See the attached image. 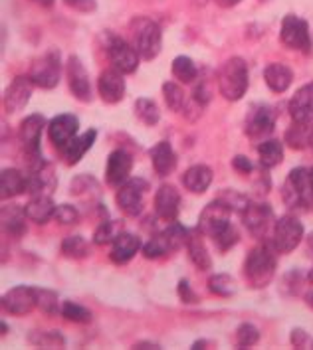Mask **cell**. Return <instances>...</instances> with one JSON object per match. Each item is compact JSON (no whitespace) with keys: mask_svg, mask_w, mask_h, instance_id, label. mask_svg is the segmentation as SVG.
Returning a JSON list of instances; mask_svg holds the SVG:
<instances>
[{"mask_svg":"<svg viewBox=\"0 0 313 350\" xmlns=\"http://www.w3.org/2000/svg\"><path fill=\"white\" fill-rule=\"evenodd\" d=\"M276 247L272 243L256 245L244 261V277L252 289H262L270 285L276 275Z\"/></svg>","mask_w":313,"mask_h":350,"instance_id":"cell-1","label":"cell"},{"mask_svg":"<svg viewBox=\"0 0 313 350\" xmlns=\"http://www.w3.org/2000/svg\"><path fill=\"white\" fill-rule=\"evenodd\" d=\"M129 42L137 54L141 55V59L151 62L161 54L163 48L161 26L147 16H135L129 22Z\"/></svg>","mask_w":313,"mask_h":350,"instance_id":"cell-2","label":"cell"},{"mask_svg":"<svg viewBox=\"0 0 313 350\" xmlns=\"http://www.w3.org/2000/svg\"><path fill=\"white\" fill-rule=\"evenodd\" d=\"M216 83H218V92L226 101H240L250 85L248 64L238 55L228 57L218 70Z\"/></svg>","mask_w":313,"mask_h":350,"instance_id":"cell-3","label":"cell"},{"mask_svg":"<svg viewBox=\"0 0 313 350\" xmlns=\"http://www.w3.org/2000/svg\"><path fill=\"white\" fill-rule=\"evenodd\" d=\"M281 198L288 208H310L313 206L312 174L308 168L297 166L290 170L286 183L281 186Z\"/></svg>","mask_w":313,"mask_h":350,"instance_id":"cell-4","label":"cell"},{"mask_svg":"<svg viewBox=\"0 0 313 350\" xmlns=\"http://www.w3.org/2000/svg\"><path fill=\"white\" fill-rule=\"evenodd\" d=\"M44 127H48L44 115H28L26 119H22L18 129V139L22 143V150H24V157L28 159V166L30 168H36V166L44 165V157L40 152V139H42V131Z\"/></svg>","mask_w":313,"mask_h":350,"instance_id":"cell-5","label":"cell"},{"mask_svg":"<svg viewBox=\"0 0 313 350\" xmlns=\"http://www.w3.org/2000/svg\"><path fill=\"white\" fill-rule=\"evenodd\" d=\"M279 40L286 48L301 52V54H312L313 44L310 36V26L308 22L295 14H288L281 20V30H279Z\"/></svg>","mask_w":313,"mask_h":350,"instance_id":"cell-6","label":"cell"},{"mask_svg":"<svg viewBox=\"0 0 313 350\" xmlns=\"http://www.w3.org/2000/svg\"><path fill=\"white\" fill-rule=\"evenodd\" d=\"M30 77L40 90H54L62 77V55L58 50H50L34 59L30 68Z\"/></svg>","mask_w":313,"mask_h":350,"instance_id":"cell-7","label":"cell"},{"mask_svg":"<svg viewBox=\"0 0 313 350\" xmlns=\"http://www.w3.org/2000/svg\"><path fill=\"white\" fill-rule=\"evenodd\" d=\"M149 192V183L143 178H129L127 183L119 186L117 194H115V202L119 206V210L131 216L137 218L143 212L145 206V196Z\"/></svg>","mask_w":313,"mask_h":350,"instance_id":"cell-8","label":"cell"},{"mask_svg":"<svg viewBox=\"0 0 313 350\" xmlns=\"http://www.w3.org/2000/svg\"><path fill=\"white\" fill-rule=\"evenodd\" d=\"M303 240V224L295 216H281L272 230V245L277 254H290Z\"/></svg>","mask_w":313,"mask_h":350,"instance_id":"cell-9","label":"cell"},{"mask_svg":"<svg viewBox=\"0 0 313 350\" xmlns=\"http://www.w3.org/2000/svg\"><path fill=\"white\" fill-rule=\"evenodd\" d=\"M105 52L110 57V64L121 74H133L139 68L141 55L131 46V42L119 36H110V42L105 46Z\"/></svg>","mask_w":313,"mask_h":350,"instance_id":"cell-10","label":"cell"},{"mask_svg":"<svg viewBox=\"0 0 313 350\" xmlns=\"http://www.w3.org/2000/svg\"><path fill=\"white\" fill-rule=\"evenodd\" d=\"M276 127V111L270 105H264V103H256L252 105L248 115H246V121H244V131L250 139L260 141L264 137H268Z\"/></svg>","mask_w":313,"mask_h":350,"instance_id":"cell-11","label":"cell"},{"mask_svg":"<svg viewBox=\"0 0 313 350\" xmlns=\"http://www.w3.org/2000/svg\"><path fill=\"white\" fill-rule=\"evenodd\" d=\"M2 309L14 317H24L38 309V289L28 285H18L6 291L2 297Z\"/></svg>","mask_w":313,"mask_h":350,"instance_id":"cell-12","label":"cell"},{"mask_svg":"<svg viewBox=\"0 0 313 350\" xmlns=\"http://www.w3.org/2000/svg\"><path fill=\"white\" fill-rule=\"evenodd\" d=\"M66 77H68V85L70 92L77 101L82 103H90L92 101V83H90V74L84 66V62L77 55H70L68 64H66Z\"/></svg>","mask_w":313,"mask_h":350,"instance_id":"cell-13","label":"cell"},{"mask_svg":"<svg viewBox=\"0 0 313 350\" xmlns=\"http://www.w3.org/2000/svg\"><path fill=\"white\" fill-rule=\"evenodd\" d=\"M240 216H242V221H244L246 230L254 238H258V240H262L268 234V230H270V226L274 221L272 206L262 202H250Z\"/></svg>","mask_w":313,"mask_h":350,"instance_id":"cell-14","label":"cell"},{"mask_svg":"<svg viewBox=\"0 0 313 350\" xmlns=\"http://www.w3.org/2000/svg\"><path fill=\"white\" fill-rule=\"evenodd\" d=\"M230 214L232 212L218 198L212 200L210 204H206L204 210L201 212V216H199L201 232H203L204 236H208V238H214L218 232H222L230 224Z\"/></svg>","mask_w":313,"mask_h":350,"instance_id":"cell-15","label":"cell"},{"mask_svg":"<svg viewBox=\"0 0 313 350\" xmlns=\"http://www.w3.org/2000/svg\"><path fill=\"white\" fill-rule=\"evenodd\" d=\"M32 92H34V81L30 75L14 77V81L6 88L4 99H2L6 113H18V111L24 109L30 103Z\"/></svg>","mask_w":313,"mask_h":350,"instance_id":"cell-16","label":"cell"},{"mask_svg":"<svg viewBox=\"0 0 313 350\" xmlns=\"http://www.w3.org/2000/svg\"><path fill=\"white\" fill-rule=\"evenodd\" d=\"M77 131H79L77 117L72 113H62V115H55L48 123V139L54 147L62 150L74 137H77Z\"/></svg>","mask_w":313,"mask_h":350,"instance_id":"cell-17","label":"cell"},{"mask_svg":"<svg viewBox=\"0 0 313 350\" xmlns=\"http://www.w3.org/2000/svg\"><path fill=\"white\" fill-rule=\"evenodd\" d=\"M97 93L101 97L103 103L115 105L125 97V79L123 74L117 72L115 68H110L105 72H101L97 77Z\"/></svg>","mask_w":313,"mask_h":350,"instance_id":"cell-18","label":"cell"},{"mask_svg":"<svg viewBox=\"0 0 313 350\" xmlns=\"http://www.w3.org/2000/svg\"><path fill=\"white\" fill-rule=\"evenodd\" d=\"M155 212L166 224L177 221L181 212V194L173 185H161L155 192Z\"/></svg>","mask_w":313,"mask_h":350,"instance_id":"cell-19","label":"cell"},{"mask_svg":"<svg viewBox=\"0 0 313 350\" xmlns=\"http://www.w3.org/2000/svg\"><path fill=\"white\" fill-rule=\"evenodd\" d=\"M131 168H133V157L125 148H117L108 157L105 166V180L110 186H119L129 180Z\"/></svg>","mask_w":313,"mask_h":350,"instance_id":"cell-20","label":"cell"},{"mask_svg":"<svg viewBox=\"0 0 313 350\" xmlns=\"http://www.w3.org/2000/svg\"><path fill=\"white\" fill-rule=\"evenodd\" d=\"M288 111L294 121L301 123H313V81L301 85L295 95L290 99Z\"/></svg>","mask_w":313,"mask_h":350,"instance_id":"cell-21","label":"cell"},{"mask_svg":"<svg viewBox=\"0 0 313 350\" xmlns=\"http://www.w3.org/2000/svg\"><path fill=\"white\" fill-rule=\"evenodd\" d=\"M203 236L204 234L201 232V228L188 230V236H186V252H188V258L195 263L197 269L208 271L212 267V259H210V254L206 250V243H204Z\"/></svg>","mask_w":313,"mask_h":350,"instance_id":"cell-22","label":"cell"},{"mask_svg":"<svg viewBox=\"0 0 313 350\" xmlns=\"http://www.w3.org/2000/svg\"><path fill=\"white\" fill-rule=\"evenodd\" d=\"M139 250H143V243L141 240L135 236V234H129V232H121L117 236V240L113 241V247H111L110 258L113 263L117 265H123L131 259L135 258L139 254Z\"/></svg>","mask_w":313,"mask_h":350,"instance_id":"cell-23","label":"cell"},{"mask_svg":"<svg viewBox=\"0 0 313 350\" xmlns=\"http://www.w3.org/2000/svg\"><path fill=\"white\" fill-rule=\"evenodd\" d=\"M95 139H97V131L95 129L86 131V133H82L79 137H74L66 147L62 148L64 163H66L68 166L77 165V163L84 159V154L93 147Z\"/></svg>","mask_w":313,"mask_h":350,"instance_id":"cell-24","label":"cell"},{"mask_svg":"<svg viewBox=\"0 0 313 350\" xmlns=\"http://www.w3.org/2000/svg\"><path fill=\"white\" fill-rule=\"evenodd\" d=\"M151 163H153L157 176H161V178L168 176L177 168V154L168 141H159L151 148Z\"/></svg>","mask_w":313,"mask_h":350,"instance_id":"cell-25","label":"cell"},{"mask_svg":"<svg viewBox=\"0 0 313 350\" xmlns=\"http://www.w3.org/2000/svg\"><path fill=\"white\" fill-rule=\"evenodd\" d=\"M264 81L266 85L272 90L274 93H284L290 90L292 81H294V72L286 66V64H268L266 70H264Z\"/></svg>","mask_w":313,"mask_h":350,"instance_id":"cell-26","label":"cell"},{"mask_svg":"<svg viewBox=\"0 0 313 350\" xmlns=\"http://www.w3.org/2000/svg\"><path fill=\"white\" fill-rule=\"evenodd\" d=\"M183 186L192 194H204L212 185V170L206 165H192L184 170Z\"/></svg>","mask_w":313,"mask_h":350,"instance_id":"cell-27","label":"cell"},{"mask_svg":"<svg viewBox=\"0 0 313 350\" xmlns=\"http://www.w3.org/2000/svg\"><path fill=\"white\" fill-rule=\"evenodd\" d=\"M26 174L18 170V168H4L0 174V196L2 200L8 198H16L20 194L26 192Z\"/></svg>","mask_w":313,"mask_h":350,"instance_id":"cell-28","label":"cell"},{"mask_svg":"<svg viewBox=\"0 0 313 350\" xmlns=\"http://www.w3.org/2000/svg\"><path fill=\"white\" fill-rule=\"evenodd\" d=\"M26 212L20 206H2V230L12 238H22L26 234Z\"/></svg>","mask_w":313,"mask_h":350,"instance_id":"cell-29","label":"cell"},{"mask_svg":"<svg viewBox=\"0 0 313 350\" xmlns=\"http://www.w3.org/2000/svg\"><path fill=\"white\" fill-rule=\"evenodd\" d=\"M55 206L52 202L50 196H32L30 202L24 206V212L28 216L30 221H36V224H48V221L54 218Z\"/></svg>","mask_w":313,"mask_h":350,"instance_id":"cell-30","label":"cell"},{"mask_svg":"<svg viewBox=\"0 0 313 350\" xmlns=\"http://www.w3.org/2000/svg\"><path fill=\"white\" fill-rule=\"evenodd\" d=\"M288 145L295 150H303V148L312 147L313 141V123H301L294 121L292 127L286 131V139Z\"/></svg>","mask_w":313,"mask_h":350,"instance_id":"cell-31","label":"cell"},{"mask_svg":"<svg viewBox=\"0 0 313 350\" xmlns=\"http://www.w3.org/2000/svg\"><path fill=\"white\" fill-rule=\"evenodd\" d=\"M258 157L262 168H274L284 161V145L276 139L262 141L258 145Z\"/></svg>","mask_w":313,"mask_h":350,"instance_id":"cell-32","label":"cell"},{"mask_svg":"<svg viewBox=\"0 0 313 350\" xmlns=\"http://www.w3.org/2000/svg\"><path fill=\"white\" fill-rule=\"evenodd\" d=\"M135 117L145 125V127H155L161 119V111L157 107V103L147 97H139L135 101Z\"/></svg>","mask_w":313,"mask_h":350,"instance_id":"cell-33","label":"cell"},{"mask_svg":"<svg viewBox=\"0 0 313 350\" xmlns=\"http://www.w3.org/2000/svg\"><path fill=\"white\" fill-rule=\"evenodd\" d=\"M171 70H173V75L179 81H183V83H192L199 77V68H197V64L188 55H177L173 59Z\"/></svg>","mask_w":313,"mask_h":350,"instance_id":"cell-34","label":"cell"},{"mask_svg":"<svg viewBox=\"0 0 313 350\" xmlns=\"http://www.w3.org/2000/svg\"><path fill=\"white\" fill-rule=\"evenodd\" d=\"M123 232L121 221L117 220H103L93 232V243L95 245H105V243H113L117 240V236Z\"/></svg>","mask_w":313,"mask_h":350,"instance_id":"cell-35","label":"cell"},{"mask_svg":"<svg viewBox=\"0 0 313 350\" xmlns=\"http://www.w3.org/2000/svg\"><path fill=\"white\" fill-rule=\"evenodd\" d=\"M62 256L70 259H84L90 256V243L84 236H68L62 241Z\"/></svg>","mask_w":313,"mask_h":350,"instance_id":"cell-36","label":"cell"},{"mask_svg":"<svg viewBox=\"0 0 313 350\" xmlns=\"http://www.w3.org/2000/svg\"><path fill=\"white\" fill-rule=\"evenodd\" d=\"M175 250H173V245H171V241L166 238L165 232H161V234H155L151 240L143 245V256L147 259H159L166 256V254H173Z\"/></svg>","mask_w":313,"mask_h":350,"instance_id":"cell-37","label":"cell"},{"mask_svg":"<svg viewBox=\"0 0 313 350\" xmlns=\"http://www.w3.org/2000/svg\"><path fill=\"white\" fill-rule=\"evenodd\" d=\"M163 97H165V103L171 111L183 113L186 109V93L181 85H177L173 81L163 83Z\"/></svg>","mask_w":313,"mask_h":350,"instance_id":"cell-38","label":"cell"},{"mask_svg":"<svg viewBox=\"0 0 313 350\" xmlns=\"http://www.w3.org/2000/svg\"><path fill=\"white\" fill-rule=\"evenodd\" d=\"M28 342L42 349H62L66 338L58 331H32L28 334Z\"/></svg>","mask_w":313,"mask_h":350,"instance_id":"cell-39","label":"cell"},{"mask_svg":"<svg viewBox=\"0 0 313 350\" xmlns=\"http://www.w3.org/2000/svg\"><path fill=\"white\" fill-rule=\"evenodd\" d=\"M208 291L216 297H232L236 293V281L228 273H216L208 277Z\"/></svg>","mask_w":313,"mask_h":350,"instance_id":"cell-40","label":"cell"},{"mask_svg":"<svg viewBox=\"0 0 313 350\" xmlns=\"http://www.w3.org/2000/svg\"><path fill=\"white\" fill-rule=\"evenodd\" d=\"M38 309L48 317L62 313V303L58 299V293L50 289H38Z\"/></svg>","mask_w":313,"mask_h":350,"instance_id":"cell-41","label":"cell"},{"mask_svg":"<svg viewBox=\"0 0 313 350\" xmlns=\"http://www.w3.org/2000/svg\"><path fill=\"white\" fill-rule=\"evenodd\" d=\"M62 317L66 319V321H72V323H79V325H86V323H90L92 321V311L90 309H86V307H82V305H77L74 301H66V303H62Z\"/></svg>","mask_w":313,"mask_h":350,"instance_id":"cell-42","label":"cell"},{"mask_svg":"<svg viewBox=\"0 0 313 350\" xmlns=\"http://www.w3.org/2000/svg\"><path fill=\"white\" fill-rule=\"evenodd\" d=\"M260 331L256 325L252 323H242L236 329V347L238 349H252L254 345H258Z\"/></svg>","mask_w":313,"mask_h":350,"instance_id":"cell-43","label":"cell"},{"mask_svg":"<svg viewBox=\"0 0 313 350\" xmlns=\"http://www.w3.org/2000/svg\"><path fill=\"white\" fill-rule=\"evenodd\" d=\"M70 192L74 194V196H84V194H99V185H97V180L90 176V174H79V176H75L74 180H72V185H70Z\"/></svg>","mask_w":313,"mask_h":350,"instance_id":"cell-44","label":"cell"},{"mask_svg":"<svg viewBox=\"0 0 313 350\" xmlns=\"http://www.w3.org/2000/svg\"><path fill=\"white\" fill-rule=\"evenodd\" d=\"M238 240H240V234H238V230H236V226H234L232 221H230L222 232H218V234L212 238V241L216 243V247L221 250L222 254H224V252H228L230 247H234V245L238 243Z\"/></svg>","mask_w":313,"mask_h":350,"instance_id":"cell-45","label":"cell"},{"mask_svg":"<svg viewBox=\"0 0 313 350\" xmlns=\"http://www.w3.org/2000/svg\"><path fill=\"white\" fill-rule=\"evenodd\" d=\"M218 200H221L230 212H236V214H242V212L246 210V206L250 204L248 196L240 194L236 190H224L221 196H218Z\"/></svg>","mask_w":313,"mask_h":350,"instance_id":"cell-46","label":"cell"},{"mask_svg":"<svg viewBox=\"0 0 313 350\" xmlns=\"http://www.w3.org/2000/svg\"><path fill=\"white\" fill-rule=\"evenodd\" d=\"M54 220L60 221L62 226H72V224L79 221V212H77V208L72 206V204H60L55 208Z\"/></svg>","mask_w":313,"mask_h":350,"instance_id":"cell-47","label":"cell"},{"mask_svg":"<svg viewBox=\"0 0 313 350\" xmlns=\"http://www.w3.org/2000/svg\"><path fill=\"white\" fill-rule=\"evenodd\" d=\"M177 293H179V297H181V301L186 303V305H192V303H197V301H199V295L192 291V287H190V283H188L186 279H181V281H179Z\"/></svg>","mask_w":313,"mask_h":350,"instance_id":"cell-48","label":"cell"},{"mask_svg":"<svg viewBox=\"0 0 313 350\" xmlns=\"http://www.w3.org/2000/svg\"><path fill=\"white\" fill-rule=\"evenodd\" d=\"M64 2H66V6L74 8L77 12H84V14L93 12L97 8V0H64Z\"/></svg>","mask_w":313,"mask_h":350,"instance_id":"cell-49","label":"cell"},{"mask_svg":"<svg viewBox=\"0 0 313 350\" xmlns=\"http://www.w3.org/2000/svg\"><path fill=\"white\" fill-rule=\"evenodd\" d=\"M310 342H312V340H310L308 332L303 331V329H294V331H292V345H294L295 349H305Z\"/></svg>","mask_w":313,"mask_h":350,"instance_id":"cell-50","label":"cell"},{"mask_svg":"<svg viewBox=\"0 0 313 350\" xmlns=\"http://www.w3.org/2000/svg\"><path fill=\"white\" fill-rule=\"evenodd\" d=\"M232 168H234V170H238L240 174H248V172H252V163H250L246 157L238 154V157H234V159H232Z\"/></svg>","mask_w":313,"mask_h":350,"instance_id":"cell-51","label":"cell"},{"mask_svg":"<svg viewBox=\"0 0 313 350\" xmlns=\"http://www.w3.org/2000/svg\"><path fill=\"white\" fill-rule=\"evenodd\" d=\"M135 349H139V350H149V349L159 350L161 347H159L157 342H137V345H135Z\"/></svg>","mask_w":313,"mask_h":350,"instance_id":"cell-52","label":"cell"},{"mask_svg":"<svg viewBox=\"0 0 313 350\" xmlns=\"http://www.w3.org/2000/svg\"><path fill=\"white\" fill-rule=\"evenodd\" d=\"M242 0H216V4H221L222 8H232V6H236Z\"/></svg>","mask_w":313,"mask_h":350,"instance_id":"cell-53","label":"cell"},{"mask_svg":"<svg viewBox=\"0 0 313 350\" xmlns=\"http://www.w3.org/2000/svg\"><path fill=\"white\" fill-rule=\"evenodd\" d=\"M204 347H214V342H210V340H197L195 345H192V349L197 350V349H204Z\"/></svg>","mask_w":313,"mask_h":350,"instance_id":"cell-54","label":"cell"},{"mask_svg":"<svg viewBox=\"0 0 313 350\" xmlns=\"http://www.w3.org/2000/svg\"><path fill=\"white\" fill-rule=\"evenodd\" d=\"M34 4H38V6H44V8H50L52 4H54L55 0H32Z\"/></svg>","mask_w":313,"mask_h":350,"instance_id":"cell-55","label":"cell"},{"mask_svg":"<svg viewBox=\"0 0 313 350\" xmlns=\"http://www.w3.org/2000/svg\"><path fill=\"white\" fill-rule=\"evenodd\" d=\"M308 254L313 258V232L308 236Z\"/></svg>","mask_w":313,"mask_h":350,"instance_id":"cell-56","label":"cell"},{"mask_svg":"<svg viewBox=\"0 0 313 350\" xmlns=\"http://www.w3.org/2000/svg\"><path fill=\"white\" fill-rule=\"evenodd\" d=\"M305 303H308V307H312L313 309V291H310V293L305 295Z\"/></svg>","mask_w":313,"mask_h":350,"instance_id":"cell-57","label":"cell"},{"mask_svg":"<svg viewBox=\"0 0 313 350\" xmlns=\"http://www.w3.org/2000/svg\"><path fill=\"white\" fill-rule=\"evenodd\" d=\"M6 332H8V325H6V323H2V332H0V334H2V336H4V334H6Z\"/></svg>","mask_w":313,"mask_h":350,"instance_id":"cell-58","label":"cell"},{"mask_svg":"<svg viewBox=\"0 0 313 350\" xmlns=\"http://www.w3.org/2000/svg\"><path fill=\"white\" fill-rule=\"evenodd\" d=\"M310 174H312V185H313V168H312V170H310Z\"/></svg>","mask_w":313,"mask_h":350,"instance_id":"cell-59","label":"cell"},{"mask_svg":"<svg viewBox=\"0 0 313 350\" xmlns=\"http://www.w3.org/2000/svg\"><path fill=\"white\" fill-rule=\"evenodd\" d=\"M312 148H313V141H312Z\"/></svg>","mask_w":313,"mask_h":350,"instance_id":"cell-60","label":"cell"}]
</instances>
